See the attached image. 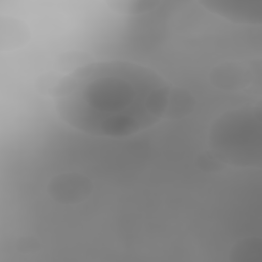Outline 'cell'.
I'll return each instance as SVG.
<instances>
[{"instance_id": "obj_1", "label": "cell", "mask_w": 262, "mask_h": 262, "mask_svg": "<svg viewBox=\"0 0 262 262\" xmlns=\"http://www.w3.org/2000/svg\"><path fill=\"white\" fill-rule=\"evenodd\" d=\"M166 82L154 71L128 61L85 64L55 89L59 117L73 128L97 136L121 137L145 130L164 115Z\"/></svg>"}]
</instances>
